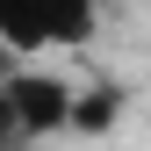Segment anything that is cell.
<instances>
[{
    "mask_svg": "<svg viewBox=\"0 0 151 151\" xmlns=\"http://www.w3.org/2000/svg\"><path fill=\"white\" fill-rule=\"evenodd\" d=\"M7 101H14L22 137H50V129H72V101H79V93H72L58 72H14Z\"/></svg>",
    "mask_w": 151,
    "mask_h": 151,
    "instance_id": "6da1fadb",
    "label": "cell"
},
{
    "mask_svg": "<svg viewBox=\"0 0 151 151\" xmlns=\"http://www.w3.org/2000/svg\"><path fill=\"white\" fill-rule=\"evenodd\" d=\"M0 43H7L14 58H36V50L50 43V29H43V0H0Z\"/></svg>",
    "mask_w": 151,
    "mask_h": 151,
    "instance_id": "7a4b0ae2",
    "label": "cell"
},
{
    "mask_svg": "<svg viewBox=\"0 0 151 151\" xmlns=\"http://www.w3.org/2000/svg\"><path fill=\"white\" fill-rule=\"evenodd\" d=\"M43 29H50V43H86L93 36V0H43Z\"/></svg>",
    "mask_w": 151,
    "mask_h": 151,
    "instance_id": "3957f363",
    "label": "cell"
},
{
    "mask_svg": "<svg viewBox=\"0 0 151 151\" xmlns=\"http://www.w3.org/2000/svg\"><path fill=\"white\" fill-rule=\"evenodd\" d=\"M115 108H122V93H101V101L86 93V101H72V122H79V129H108Z\"/></svg>",
    "mask_w": 151,
    "mask_h": 151,
    "instance_id": "277c9868",
    "label": "cell"
},
{
    "mask_svg": "<svg viewBox=\"0 0 151 151\" xmlns=\"http://www.w3.org/2000/svg\"><path fill=\"white\" fill-rule=\"evenodd\" d=\"M22 137V122H14V101H7V86H0V144H14Z\"/></svg>",
    "mask_w": 151,
    "mask_h": 151,
    "instance_id": "5b68a950",
    "label": "cell"
}]
</instances>
